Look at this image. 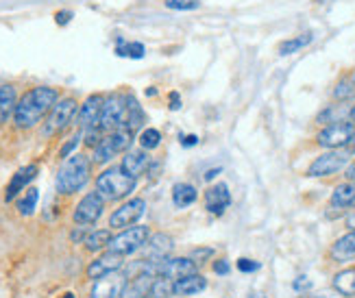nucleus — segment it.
<instances>
[{
	"instance_id": "23",
	"label": "nucleus",
	"mask_w": 355,
	"mask_h": 298,
	"mask_svg": "<svg viewBox=\"0 0 355 298\" xmlns=\"http://www.w3.org/2000/svg\"><path fill=\"white\" fill-rule=\"evenodd\" d=\"M331 257H334L336 261H349V259L355 257V231L347 233L345 238H340V240H338V242L334 244V248H331Z\"/></svg>"
},
{
	"instance_id": "3",
	"label": "nucleus",
	"mask_w": 355,
	"mask_h": 298,
	"mask_svg": "<svg viewBox=\"0 0 355 298\" xmlns=\"http://www.w3.org/2000/svg\"><path fill=\"white\" fill-rule=\"evenodd\" d=\"M135 190V179L125 175L122 168H110L96 179V192L107 200H122Z\"/></svg>"
},
{
	"instance_id": "18",
	"label": "nucleus",
	"mask_w": 355,
	"mask_h": 298,
	"mask_svg": "<svg viewBox=\"0 0 355 298\" xmlns=\"http://www.w3.org/2000/svg\"><path fill=\"white\" fill-rule=\"evenodd\" d=\"M144 248H146V259H166L173 250V238L166 233L150 235Z\"/></svg>"
},
{
	"instance_id": "9",
	"label": "nucleus",
	"mask_w": 355,
	"mask_h": 298,
	"mask_svg": "<svg viewBox=\"0 0 355 298\" xmlns=\"http://www.w3.org/2000/svg\"><path fill=\"white\" fill-rule=\"evenodd\" d=\"M355 127L351 122H334L327 124L325 129L318 133V144L322 148H329V150H338L351 142V135H353Z\"/></svg>"
},
{
	"instance_id": "34",
	"label": "nucleus",
	"mask_w": 355,
	"mask_h": 298,
	"mask_svg": "<svg viewBox=\"0 0 355 298\" xmlns=\"http://www.w3.org/2000/svg\"><path fill=\"white\" fill-rule=\"evenodd\" d=\"M166 7L175 11H192L200 7V0H166Z\"/></svg>"
},
{
	"instance_id": "42",
	"label": "nucleus",
	"mask_w": 355,
	"mask_h": 298,
	"mask_svg": "<svg viewBox=\"0 0 355 298\" xmlns=\"http://www.w3.org/2000/svg\"><path fill=\"white\" fill-rule=\"evenodd\" d=\"M211 255V248H205V250H194L192 253V259H198V257H209Z\"/></svg>"
},
{
	"instance_id": "29",
	"label": "nucleus",
	"mask_w": 355,
	"mask_h": 298,
	"mask_svg": "<svg viewBox=\"0 0 355 298\" xmlns=\"http://www.w3.org/2000/svg\"><path fill=\"white\" fill-rule=\"evenodd\" d=\"M175 294V281L168 277H155L150 288V298H171Z\"/></svg>"
},
{
	"instance_id": "44",
	"label": "nucleus",
	"mask_w": 355,
	"mask_h": 298,
	"mask_svg": "<svg viewBox=\"0 0 355 298\" xmlns=\"http://www.w3.org/2000/svg\"><path fill=\"white\" fill-rule=\"evenodd\" d=\"M218 172H220L218 168H214V170H209V172H207V175H205V179H207V181H211V179L216 177V175H218Z\"/></svg>"
},
{
	"instance_id": "28",
	"label": "nucleus",
	"mask_w": 355,
	"mask_h": 298,
	"mask_svg": "<svg viewBox=\"0 0 355 298\" xmlns=\"http://www.w3.org/2000/svg\"><path fill=\"white\" fill-rule=\"evenodd\" d=\"M334 288L345 296H353L355 294V268L338 272L334 279Z\"/></svg>"
},
{
	"instance_id": "38",
	"label": "nucleus",
	"mask_w": 355,
	"mask_h": 298,
	"mask_svg": "<svg viewBox=\"0 0 355 298\" xmlns=\"http://www.w3.org/2000/svg\"><path fill=\"white\" fill-rule=\"evenodd\" d=\"M214 272L225 277V274H229V272H231V268H229V263H227L225 259H220V261H216V263H214Z\"/></svg>"
},
{
	"instance_id": "33",
	"label": "nucleus",
	"mask_w": 355,
	"mask_h": 298,
	"mask_svg": "<svg viewBox=\"0 0 355 298\" xmlns=\"http://www.w3.org/2000/svg\"><path fill=\"white\" fill-rule=\"evenodd\" d=\"M355 96V83L351 81V78H345L343 83H338V87L334 89V98L336 100H349V98H353Z\"/></svg>"
},
{
	"instance_id": "39",
	"label": "nucleus",
	"mask_w": 355,
	"mask_h": 298,
	"mask_svg": "<svg viewBox=\"0 0 355 298\" xmlns=\"http://www.w3.org/2000/svg\"><path fill=\"white\" fill-rule=\"evenodd\" d=\"M55 18H57V24H68L72 20V11H59Z\"/></svg>"
},
{
	"instance_id": "47",
	"label": "nucleus",
	"mask_w": 355,
	"mask_h": 298,
	"mask_svg": "<svg viewBox=\"0 0 355 298\" xmlns=\"http://www.w3.org/2000/svg\"><path fill=\"white\" fill-rule=\"evenodd\" d=\"M349 146H353V148H355V131H353V135H351V142H349Z\"/></svg>"
},
{
	"instance_id": "17",
	"label": "nucleus",
	"mask_w": 355,
	"mask_h": 298,
	"mask_svg": "<svg viewBox=\"0 0 355 298\" xmlns=\"http://www.w3.org/2000/svg\"><path fill=\"white\" fill-rule=\"evenodd\" d=\"M35 177H37V166H35V164L20 168V170L13 175V179H11V183H9V187H7L5 200L9 202V200H13L15 196H18L20 192H24V187H26L31 181H33Z\"/></svg>"
},
{
	"instance_id": "43",
	"label": "nucleus",
	"mask_w": 355,
	"mask_h": 298,
	"mask_svg": "<svg viewBox=\"0 0 355 298\" xmlns=\"http://www.w3.org/2000/svg\"><path fill=\"white\" fill-rule=\"evenodd\" d=\"M347 179H349V181H355V164L347 170Z\"/></svg>"
},
{
	"instance_id": "1",
	"label": "nucleus",
	"mask_w": 355,
	"mask_h": 298,
	"mask_svg": "<svg viewBox=\"0 0 355 298\" xmlns=\"http://www.w3.org/2000/svg\"><path fill=\"white\" fill-rule=\"evenodd\" d=\"M59 100V91L55 87H33L28 89L24 96L15 105V114H13V122L18 129H33L35 124L53 112V107Z\"/></svg>"
},
{
	"instance_id": "35",
	"label": "nucleus",
	"mask_w": 355,
	"mask_h": 298,
	"mask_svg": "<svg viewBox=\"0 0 355 298\" xmlns=\"http://www.w3.org/2000/svg\"><path fill=\"white\" fill-rule=\"evenodd\" d=\"M259 268H261V265H259V261H253V259H246V257L238 259V270H240V272H244V274H251V272H257Z\"/></svg>"
},
{
	"instance_id": "11",
	"label": "nucleus",
	"mask_w": 355,
	"mask_h": 298,
	"mask_svg": "<svg viewBox=\"0 0 355 298\" xmlns=\"http://www.w3.org/2000/svg\"><path fill=\"white\" fill-rule=\"evenodd\" d=\"M146 211V200L144 198H131L129 202H125L122 207H118L112 218H110V227L114 229H129L133 227Z\"/></svg>"
},
{
	"instance_id": "26",
	"label": "nucleus",
	"mask_w": 355,
	"mask_h": 298,
	"mask_svg": "<svg viewBox=\"0 0 355 298\" xmlns=\"http://www.w3.org/2000/svg\"><path fill=\"white\" fill-rule=\"evenodd\" d=\"M353 202H355V185L353 183L338 185L331 194V207H349Z\"/></svg>"
},
{
	"instance_id": "40",
	"label": "nucleus",
	"mask_w": 355,
	"mask_h": 298,
	"mask_svg": "<svg viewBox=\"0 0 355 298\" xmlns=\"http://www.w3.org/2000/svg\"><path fill=\"white\" fill-rule=\"evenodd\" d=\"M181 144H183V146H188V148H192V146L198 144V137H196V135H181Z\"/></svg>"
},
{
	"instance_id": "25",
	"label": "nucleus",
	"mask_w": 355,
	"mask_h": 298,
	"mask_svg": "<svg viewBox=\"0 0 355 298\" xmlns=\"http://www.w3.org/2000/svg\"><path fill=\"white\" fill-rule=\"evenodd\" d=\"M112 242V231L110 229H98V231H92L87 238H85V248L89 253H98V250L107 248Z\"/></svg>"
},
{
	"instance_id": "4",
	"label": "nucleus",
	"mask_w": 355,
	"mask_h": 298,
	"mask_svg": "<svg viewBox=\"0 0 355 298\" xmlns=\"http://www.w3.org/2000/svg\"><path fill=\"white\" fill-rule=\"evenodd\" d=\"M98 129L103 133L127 129V94H114V96L105 98Z\"/></svg>"
},
{
	"instance_id": "48",
	"label": "nucleus",
	"mask_w": 355,
	"mask_h": 298,
	"mask_svg": "<svg viewBox=\"0 0 355 298\" xmlns=\"http://www.w3.org/2000/svg\"><path fill=\"white\" fill-rule=\"evenodd\" d=\"M251 298H266L264 294H251Z\"/></svg>"
},
{
	"instance_id": "5",
	"label": "nucleus",
	"mask_w": 355,
	"mask_h": 298,
	"mask_svg": "<svg viewBox=\"0 0 355 298\" xmlns=\"http://www.w3.org/2000/svg\"><path fill=\"white\" fill-rule=\"evenodd\" d=\"M133 142V133L127 129H120L114 133H107L101 142L94 146V164H107L112 161L116 155L129 150Z\"/></svg>"
},
{
	"instance_id": "22",
	"label": "nucleus",
	"mask_w": 355,
	"mask_h": 298,
	"mask_svg": "<svg viewBox=\"0 0 355 298\" xmlns=\"http://www.w3.org/2000/svg\"><path fill=\"white\" fill-rule=\"evenodd\" d=\"M196 198H198V192H196V187L190 185V183H177L173 187V202H175V207H179V209L194 205Z\"/></svg>"
},
{
	"instance_id": "36",
	"label": "nucleus",
	"mask_w": 355,
	"mask_h": 298,
	"mask_svg": "<svg viewBox=\"0 0 355 298\" xmlns=\"http://www.w3.org/2000/svg\"><path fill=\"white\" fill-rule=\"evenodd\" d=\"M312 279H307V277H299L295 279V283H292V288H295V292H307V290H312Z\"/></svg>"
},
{
	"instance_id": "2",
	"label": "nucleus",
	"mask_w": 355,
	"mask_h": 298,
	"mask_svg": "<svg viewBox=\"0 0 355 298\" xmlns=\"http://www.w3.org/2000/svg\"><path fill=\"white\" fill-rule=\"evenodd\" d=\"M89 170H92V164L85 155H79L74 152L70 157H66L64 166L59 168L57 172V192L59 194H74L85 187V183L89 181Z\"/></svg>"
},
{
	"instance_id": "6",
	"label": "nucleus",
	"mask_w": 355,
	"mask_h": 298,
	"mask_svg": "<svg viewBox=\"0 0 355 298\" xmlns=\"http://www.w3.org/2000/svg\"><path fill=\"white\" fill-rule=\"evenodd\" d=\"M148 238H150L148 227H129V229L122 231L120 235H116V238H112V242H110V246H107V248H110L112 253H118L122 257H127V255H133L135 250L144 248Z\"/></svg>"
},
{
	"instance_id": "19",
	"label": "nucleus",
	"mask_w": 355,
	"mask_h": 298,
	"mask_svg": "<svg viewBox=\"0 0 355 298\" xmlns=\"http://www.w3.org/2000/svg\"><path fill=\"white\" fill-rule=\"evenodd\" d=\"M153 281H155V274H135L133 281H129L125 292H122V298H150V288Z\"/></svg>"
},
{
	"instance_id": "8",
	"label": "nucleus",
	"mask_w": 355,
	"mask_h": 298,
	"mask_svg": "<svg viewBox=\"0 0 355 298\" xmlns=\"http://www.w3.org/2000/svg\"><path fill=\"white\" fill-rule=\"evenodd\" d=\"M103 209H105V198L98 192H89L81 198L79 205H76V209L72 213V220L81 227L96 225L98 218L103 216Z\"/></svg>"
},
{
	"instance_id": "16",
	"label": "nucleus",
	"mask_w": 355,
	"mask_h": 298,
	"mask_svg": "<svg viewBox=\"0 0 355 298\" xmlns=\"http://www.w3.org/2000/svg\"><path fill=\"white\" fill-rule=\"evenodd\" d=\"M150 166V157H148V152L142 148V150H129L127 155H125V159H122V172L125 175H129V177H133V179H137L140 175H144V170Z\"/></svg>"
},
{
	"instance_id": "10",
	"label": "nucleus",
	"mask_w": 355,
	"mask_h": 298,
	"mask_svg": "<svg viewBox=\"0 0 355 298\" xmlns=\"http://www.w3.org/2000/svg\"><path fill=\"white\" fill-rule=\"evenodd\" d=\"M349 164V152L347 150H329L320 155L318 159L310 166L307 175L310 177H331L336 172H340Z\"/></svg>"
},
{
	"instance_id": "13",
	"label": "nucleus",
	"mask_w": 355,
	"mask_h": 298,
	"mask_svg": "<svg viewBox=\"0 0 355 298\" xmlns=\"http://www.w3.org/2000/svg\"><path fill=\"white\" fill-rule=\"evenodd\" d=\"M103 105H105V98L94 94V96H89L81 109H79V127L83 131L87 129H96L101 124V116H103Z\"/></svg>"
},
{
	"instance_id": "24",
	"label": "nucleus",
	"mask_w": 355,
	"mask_h": 298,
	"mask_svg": "<svg viewBox=\"0 0 355 298\" xmlns=\"http://www.w3.org/2000/svg\"><path fill=\"white\" fill-rule=\"evenodd\" d=\"M144 124V112L140 103H137L133 96H129L127 94V131L135 133L137 129H140Z\"/></svg>"
},
{
	"instance_id": "41",
	"label": "nucleus",
	"mask_w": 355,
	"mask_h": 298,
	"mask_svg": "<svg viewBox=\"0 0 355 298\" xmlns=\"http://www.w3.org/2000/svg\"><path fill=\"white\" fill-rule=\"evenodd\" d=\"M179 107H181V98H179V94H177V91H173V94H171V109H173V112H177Z\"/></svg>"
},
{
	"instance_id": "15",
	"label": "nucleus",
	"mask_w": 355,
	"mask_h": 298,
	"mask_svg": "<svg viewBox=\"0 0 355 298\" xmlns=\"http://www.w3.org/2000/svg\"><path fill=\"white\" fill-rule=\"evenodd\" d=\"M229 205H231V194L225 183L214 185L205 192V207L211 216H223Z\"/></svg>"
},
{
	"instance_id": "20",
	"label": "nucleus",
	"mask_w": 355,
	"mask_h": 298,
	"mask_svg": "<svg viewBox=\"0 0 355 298\" xmlns=\"http://www.w3.org/2000/svg\"><path fill=\"white\" fill-rule=\"evenodd\" d=\"M205 288H207V279L200 277L198 272L175 281V294L177 296H194V294H200Z\"/></svg>"
},
{
	"instance_id": "30",
	"label": "nucleus",
	"mask_w": 355,
	"mask_h": 298,
	"mask_svg": "<svg viewBox=\"0 0 355 298\" xmlns=\"http://www.w3.org/2000/svg\"><path fill=\"white\" fill-rule=\"evenodd\" d=\"M37 200H40V192L35 190V187H28V190L24 192V196L18 200V211L22 216H31L37 207Z\"/></svg>"
},
{
	"instance_id": "46",
	"label": "nucleus",
	"mask_w": 355,
	"mask_h": 298,
	"mask_svg": "<svg viewBox=\"0 0 355 298\" xmlns=\"http://www.w3.org/2000/svg\"><path fill=\"white\" fill-rule=\"evenodd\" d=\"M349 116H351V120L355 122V105H353V109H351V112H349Z\"/></svg>"
},
{
	"instance_id": "32",
	"label": "nucleus",
	"mask_w": 355,
	"mask_h": 298,
	"mask_svg": "<svg viewBox=\"0 0 355 298\" xmlns=\"http://www.w3.org/2000/svg\"><path fill=\"white\" fill-rule=\"evenodd\" d=\"M140 144L144 150H155L162 144V133L157 129H144L140 133Z\"/></svg>"
},
{
	"instance_id": "12",
	"label": "nucleus",
	"mask_w": 355,
	"mask_h": 298,
	"mask_svg": "<svg viewBox=\"0 0 355 298\" xmlns=\"http://www.w3.org/2000/svg\"><path fill=\"white\" fill-rule=\"evenodd\" d=\"M127 288V277L120 272L105 274L94 281V288H92V298H122V292Z\"/></svg>"
},
{
	"instance_id": "27",
	"label": "nucleus",
	"mask_w": 355,
	"mask_h": 298,
	"mask_svg": "<svg viewBox=\"0 0 355 298\" xmlns=\"http://www.w3.org/2000/svg\"><path fill=\"white\" fill-rule=\"evenodd\" d=\"M312 40H314L312 33H303V35H297V37H292V40H286V42L279 44V55H284V57L295 55L301 49H305V46H310Z\"/></svg>"
},
{
	"instance_id": "49",
	"label": "nucleus",
	"mask_w": 355,
	"mask_h": 298,
	"mask_svg": "<svg viewBox=\"0 0 355 298\" xmlns=\"http://www.w3.org/2000/svg\"><path fill=\"white\" fill-rule=\"evenodd\" d=\"M301 298H327V296H301Z\"/></svg>"
},
{
	"instance_id": "45",
	"label": "nucleus",
	"mask_w": 355,
	"mask_h": 298,
	"mask_svg": "<svg viewBox=\"0 0 355 298\" xmlns=\"http://www.w3.org/2000/svg\"><path fill=\"white\" fill-rule=\"evenodd\" d=\"M347 225H349V227H351V229L355 231V213H351V216L347 218Z\"/></svg>"
},
{
	"instance_id": "21",
	"label": "nucleus",
	"mask_w": 355,
	"mask_h": 298,
	"mask_svg": "<svg viewBox=\"0 0 355 298\" xmlns=\"http://www.w3.org/2000/svg\"><path fill=\"white\" fill-rule=\"evenodd\" d=\"M15 105H18L15 87L13 85H0V124H5L15 114Z\"/></svg>"
},
{
	"instance_id": "7",
	"label": "nucleus",
	"mask_w": 355,
	"mask_h": 298,
	"mask_svg": "<svg viewBox=\"0 0 355 298\" xmlns=\"http://www.w3.org/2000/svg\"><path fill=\"white\" fill-rule=\"evenodd\" d=\"M79 116V103H76L74 98H61L57 100V105L53 107V112L49 114V122H46L44 127V135L51 137L59 131L68 129V124Z\"/></svg>"
},
{
	"instance_id": "14",
	"label": "nucleus",
	"mask_w": 355,
	"mask_h": 298,
	"mask_svg": "<svg viewBox=\"0 0 355 298\" xmlns=\"http://www.w3.org/2000/svg\"><path fill=\"white\" fill-rule=\"evenodd\" d=\"M122 255L118 253H112V250H107L105 255H101L98 259H94L89 265H87V277L89 279H101L105 274H112V272H118L122 268Z\"/></svg>"
},
{
	"instance_id": "50",
	"label": "nucleus",
	"mask_w": 355,
	"mask_h": 298,
	"mask_svg": "<svg viewBox=\"0 0 355 298\" xmlns=\"http://www.w3.org/2000/svg\"><path fill=\"white\" fill-rule=\"evenodd\" d=\"M66 298H74V296L72 294H66Z\"/></svg>"
},
{
	"instance_id": "31",
	"label": "nucleus",
	"mask_w": 355,
	"mask_h": 298,
	"mask_svg": "<svg viewBox=\"0 0 355 298\" xmlns=\"http://www.w3.org/2000/svg\"><path fill=\"white\" fill-rule=\"evenodd\" d=\"M116 53H118L120 57L142 59L144 53H146V49H144V46H142L140 42H120V44H118V49H116Z\"/></svg>"
},
{
	"instance_id": "37",
	"label": "nucleus",
	"mask_w": 355,
	"mask_h": 298,
	"mask_svg": "<svg viewBox=\"0 0 355 298\" xmlns=\"http://www.w3.org/2000/svg\"><path fill=\"white\" fill-rule=\"evenodd\" d=\"M79 142H81V135H74V137H70V142H68L64 148H61V152H59V155H61V157H70V152L76 148V144H79Z\"/></svg>"
}]
</instances>
